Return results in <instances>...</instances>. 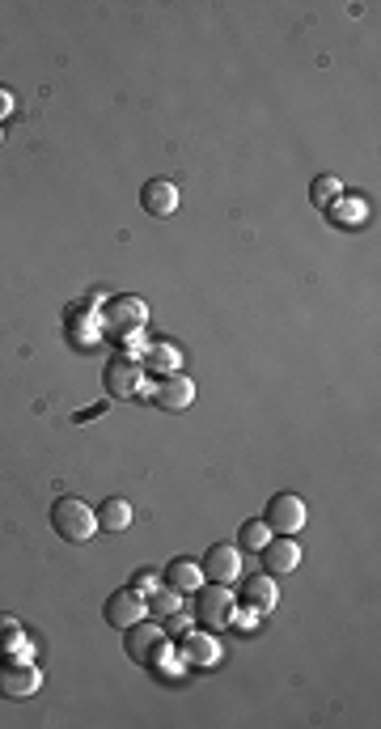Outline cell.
Listing matches in <instances>:
<instances>
[{
	"instance_id": "obj_1",
	"label": "cell",
	"mask_w": 381,
	"mask_h": 729,
	"mask_svg": "<svg viewBox=\"0 0 381 729\" xmlns=\"http://www.w3.org/2000/svg\"><path fill=\"white\" fill-rule=\"evenodd\" d=\"M144 318H149V306H144L140 297H111L102 306V335L106 340H115V344L140 340Z\"/></svg>"
},
{
	"instance_id": "obj_2",
	"label": "cell",
	"mask_w": 381,
	"mask_h": 729,
	"mask_svg": "<svg viewBox=\"0 0 381 729\" xmlns=\"http://www.w3.org/2000/svg\"><path fill=\"white\" fill-rule=\"evenodd\" d=\"M51 526H56V535L68 543H89L98 535V513L85 501H77V496H60V501L51 505Z\"/></svg>"
},
{
	"instance_id": "obj_3",
	"label": "cell",
	"mask_w": 381,
	"mask_h": 729,
	"mask_svg": "<svg viewBox=\"0 0 381 729\" xmlns=\"http://www.w3.org/2000/svg\"><path fill=\"white\" fill-rule=\"evenodd\" d=\"M195 619L208 632H221V628H229L233 619H238V598H233L225 585L212 581L208 590H199V598H195Z\"/></svg>"
},
{
	"instance_id": "obj_4",
	"label": "cell",
	"mask_w": 381,
	"mask_h": 729,
	"mask_svg": "<svg viewBox=\"0 0 381 729\" xmlns=\"http://www.w3.org/2000/svg\"><path fill=\"white\" fill-rule=\"evenodd\" d=\"M102 386H106V395H111V399H136L144 390V365L136 357H123V352H119V357L106 361Z\"/></svg>"
},
{
	"instance_id": "obj_5",
	"label": "cell",
	"mask_w": 381,
	"mask_h": 729,
	"mask_svg": "<svg viewBox=\"0 0 381 729\" xmlns=\"http://www.w3.org/2000/svg\"><path fill=\"white\" fill-rule=\"evenodd\" d=\"M132 636H127V657L132 662H140V666H161L170 657V636L161 632L157 624H136V628H127Z\"/></svg>"
},
{
	"instance_id": "obj_6",
	"label": "cell",
	"mask_w": 381,
	"mask_h": 729,
	"mask_svg": "<svg viewBox=\"0 0 381 729\" xmlns=\"http://www.w3.org/2000/svg\"><path fill=\"white\" fill-rule=\"evenodd\" d=\"M43 687V670L34 662H22V657H5L0 662V696L5 700H26Z\"/></svg>"
},
{
	"instance_id": "obj_7",
	"label": "cell",
	"mask_w": 381,
	"mask_h": 729,
	"mask_svg": "<svg viewBox=\"0 0 381 729\" xmlns=\"http://www.w3.org/2000/svg\"><path fill=\"white\" fill-rule=\"evenodd\" d=\"M305 501L301 496H293V492H280V496H271L267 501V530L271 535H297V530H305Z\"/></svg>"
},
{
	"instance_id": "obj_8",
	"label": "cell",
	"mask_w": 381,
	"mask_h": 729,
	"mask_svg": "<svg viewBox=\"0 0 381 729\" xmlns=\"http://www.w3.org/2000/svg\"><path fill=\"white\" fill-rule=\"evenodd\" d=\"M144 611H149V602H144V594H140V590H132V585L106 598V624L119 628V632L136 628L140 619H144Z\"/></svg>"
},
{
	"instance_id": "obj_9",
	"label": "cell",
	"mask_w": 381,
	"mask_h": 729,
	"mask_svg": "<svg viewBox=\"0 0 381 729\" xmlns=\"http://www.w3.org/2000/svg\"><path fill=\"white\" fill-rule=\"evenodd\" d=\"M204 577L208 581H216V585H229V581H238V573H242V551L233 547V543H216V547H208V556H204Z\"/></svg>"
},
{
	"instance_id": "obj_10",
	"label": "cell",
	"mask_w": 381,
	"mask_h": 729,
	"mask_svg": "<svg viewBox=\"0 0 381 729\" xmlns=\"http://www.w3.org/2000/svg\"><path fill=\"white\" fill-rule=\"evenodd\" d=\"M195 399V382L187 378V373H170V378H161L153 386V403L161 407V412H187Z\"/></svg>"
},
{
	"instance_id": "obj_11",
	"label": "cell",
	"mask_w": 381,
	"mask_h": 729,
	"mask_svg": "<svg viewBox=\"0 0 381 729\" xmlns=\"http://www.w3.org/2000/svg\"><path fill=\"white\" fill-rule=\"evenodd\" d=\"M259 556H263V568H267V573L280 577V573H293V568L301 564V547H297L293 535H280V539H267V543L259 547Z\"/></svg>"
},
{
	"instance_id": "obj_12",
	"label": "cell",
	"mask_w": 381,
	"mask_h": 729,
	"mask_svg": "<svg viewBox=\"0 0 381 729\" xmlns=\"http://www.w3.org/2000/svg\"><path fill=\"white\" fill-rule=\"evenodd\" d=\"M242 607L250 611V615H267V611H276V602H280V590H276V581H271V573H263V577H246L242 581Z\"/></svg>"
},
{
	"instance_id": "obj_13",
	"label": "cell",
	"mask_w": 381,
	"mask_h": 729,
	"mask_svg": "<svg viewBox=\"0 0 381 729\" xmlns=\"http://www.w3.org/2000/svg\"><path fill=\"white\" fill-rule=\"evenodd\" d=\"M140 204L149 217H170V212L178 208V187L170 179H149L140 191Z\"/></svg>"
},
{
	"instance_id": "obj_14",
	"label": "cell",
	"mask_w": 381,
	"mask_h": 729,
	"mask_svg": "<svg viewBox=\"0 0 381 729\" xmlns=\"http://www.w3.org/2000/svg\"><path fill=\"white\" fill-rule=\"evenodd\" d=\"M216 657H221V645H216L212 636H204V632H187L183 636V662L187 666H212Z\"/></svg>"
},
{
	"instance_id": "obj_15",
	"label": "cell",
	"mask_w": 381,
	"mask_h": 729,
	"mask_svg": "<svg viewBox=\"0 0 381 729\" xmlns=\"http://www.w3.org/2000/svg\"><path fill=\"white\" fill-rule=\"evenodd\" d=\"M98 526L106 535H119V530L132 526V505H127L123 496H106L102 509H98Z\"/></svg>"
},
{
	"instance_id": "obj_16",
	"label": "cell",
	"mask_w": 381,
	"mask_h": 729,
	"mask_svg": "<svg viewBox=\"0 0 381 729\" xmlns=\"http://www.w3.org/2000/svg\"><path fill=\"white\" fill-rule=\"evenodd\" d=\"M140 365L149 373H157V378H170V373H178V365H183V357H178V348H170V344H149Z\"/></svg>"
},
{
	"instance_id": "obj_17",
	"label": "cell",
	"mask_w": 381,
	"mask_h": 729,
	"mask_svg": "<svg viewBox=\"0 0 381 729\" xmlns=\"http://www.w3.org/2000/svg\"><path fill=\"white\" fill-rule=\"evenodd\" d=\"M166 581H170V590L191 594V590H199V585H204V568H199L195 560H174L170 573H166Z\"/></svg>"
},
{
	"instance_id": "obj_18",
	"label": "cell",
	"mask_w": 381,
	"mask_h": 729,
	"mask_svg": "<svg viewBox=\"0 0 381 729\" xmlns=\"http://www.w3.org/2000/svg\"><path fill=\"white\" fill-rule=\"evenodd\" d=\"M310 195H314V204H318V208H331V204L339 200V195H343V187H339L335 174H322V179H314Z\"/></svg>"
},
{
	"instance_id": "obj_19",
	"label": "cell",
	"mask_w": 381,
	"mask_h": 729,
	"mask_svg": "<svg viewBox=\"0 0 381 729\" xmlns=\"http://www.w3.org/2000/svg\"><path fill=\"white\" fill-rule=\"evenodd\" d=\"M149 611H153V615H170V619H174L178 611H183V602H178V590H157V594H153V602H149Z\"/></svg>"
},
{
	"instance_id": "obj_20",
	"label": "cell",
	"mask_w": 381,
	"mask_h": 729,
	"mask_svg": "<svg viewBox=\"0 0 381 729\" xmlns=\"http://www.w3.org/2000/svg\"><path fill=\"white\" fill-rule=\"evenodd\" d=\"M267 522H242V547H250V551H259L263 543H267Z\"/></svg>"
},
{
	"instance_id": "obj_21",
	"label": "cell",
	"mask_w": 381,
	"mask_h": 729,
	"mask_svg": "<svg viewBox=\"0 0 381 729\" xmlns=\"http://www.w3.org/2000/svg\"><path fill=\"white\" fill-rule=\"evenodd\" d=\"M17 636H22V624L13 615H0V649H13Z\"/></svg>"
},
{
	"instance_id": "obj_22",
	"label": "cell",
	"mask_w": 381,
	"mask_h": 729,
	"mask_svg": "<svg viewBox=\"0 0 381 729\" xmlns=\"http://www.w3.org/2000/svg\"><path fill=\"white\" fill-rule=\"evenodd\" d=\"M326 212H331L335 221H360V212H365V208H360V204H331Z\"/></svg>"
},
{
	"instance_id": "obj_23",
	"label": "cell",
	"mask_w": 381,
	"mask_h": 729,
	"mask_svg": "<svg viewBox=\"0 0 381 729\" xmlns=\"http://www.w3.org/2000/svg\"><path fill=\"white\" fill-rule=\"evenodd\" d=\"M132 590H140V594H149V590H157V573H140V577L132 581Z\"/></svg>"
},
{
	"instance_id": "obj_24",
	"label": "cell",
	"mask_w": 381,
	"mask_h": 729,
	"mask_svg": "<svg viewBox=\"0 0 381 729\" xmlns=\"http://www.w3.org/2000/svg\"><path fill=\"white\" fill-rule=\"evenodd\" d=\"M9 106H13V98H9V90H0V115H9Z\"/></svg>"
}]
</instances>
